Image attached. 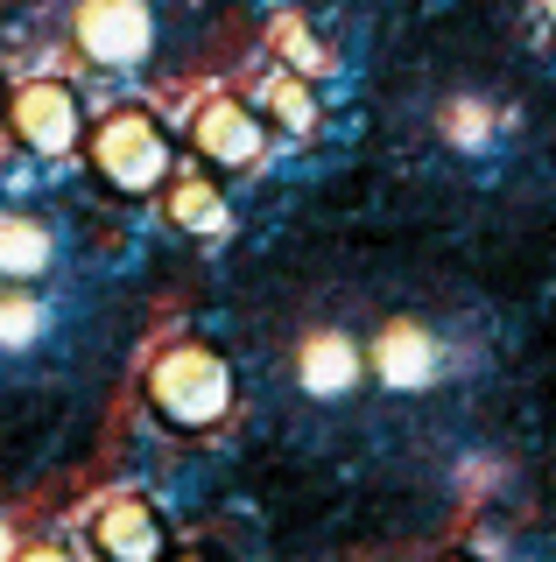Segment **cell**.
Instances as JSON below:
<instances>
[{"label":"cell","instance_id":"6da1fadb","mask_svg":"<svg viewBox=\"0 0 556 562\" xmlns=\"http://www.w3.org/2000/svg\"><path fill=\"white\" fill-rule=\"evenodd\" d=\"M85 155H92L99 183L120 190V198H148V190H163L169 176H177V140H169V127L148 113V105L107 113L92 134H85Z\"/></svg>","mask_w":556,"mask_h":562},{"label":"cell","instance_id":"7a4b0ae2","mask_svg":"<svg viewBox=\"0 0 556 562\" xmlns=\"http://www.w3.org/2000/svg\"><path fill=\"white\" fill-rule=\"evenodd\" d=\"M148 408L169 422V429H219L225 408H233V366L219 359L212 345H169L163 359L148 366Z\"/></svg>","mask_w":556,"mask_h":562},{"label":"cell","instance_id":"3957f363","mask_svg":"<svg viewBox=\"0 0 556 562\" xmlns=\"http://www.w3.org/2000/svg\"><path fill=\"white\" fill-rule=\"evenodd\" d=\"M71 43L99 70H142L155 57V8L148 0H78Z\"/></svg>","mask_w":556,"mask_h":562},{"label":"cell","instance_id":"277c9868","mask_svg":"<svg viewBox=\"0 0 556 562\" xmlns=\"http://www.w3.org/2000/svg\"><path fill=\"white\" fill-rule=\"evenodd\" d=\"M8 127L29 155H71L85 140V105L64 78H29L8 92Z\"/></svg>","mask_w":556,"mask_h":562},{"label":"cell","instance_id":"5b68a950","mask_svg":"<svg viewBox=\"0 0 556 562\" xmlns=\"http://www.w3.org/2000/svg\"><path fill=\"white\" fill-rule=\"evenodd\" d=\"M190 148L212 169H254L260 155H268V120H260V105L219 92L190 113Z\"/></svg>","mask_w":556,"mask_h":562},{"label":"cell","instance_id":"8992f818","mask_svg":"<svg viewBox=\"0 0 556 562\" xmlns=\"http://www.w3.org/2000/svg\"><path fill=\"white\" fill-rule=\"evenodd\" d=\"M92 541H99V555H107V562H163V549H169L163 514H155L142 492H113V499H99Z\"/></svg>","mask_w":556,"mask_h":562},{"label":"cell","instance_id":"52a82bcc","mask_svg":"<svg viewBox=\"0 0 556 562\" xmlns=\"http://www.w3.org/2000/svg\"><path fill=\"white\" fill-rule=\"evenodd\" d=\"M437 366H444V351L437 338H430L415 316H394V324H380V338H374V373L394 386V394H415V386H430L437 380Z\"/></svg>","mask_w":556,"mask_h":562},{"label":"cell","instance_id":"ba28073f","mask_svg":"<svg viewBox=\"0 0 556 562\" xmlns=\"http://www.w3.org/2000/svg\"><path fill=\"white\" fill-rule=\"evenodd\" d=\"M367 373V359H359V345L345 338V330H310L297 345V386L310 401H345Z\"/></svg>","mask_w":556,"mask_h":562},{"label":"cell","instance_id":"9c48e42d","mask_svg":"<svg viewBox=\"0 0 556 562\" xmlns=\"http://www.w3.org/2000/svg\"><path fill=\"white\" fill-rule=\"evenodd\" d=\"M163 211H169V225L190 239H219L225 225H233V198L219 190V176H204V169H177L163 183Z\"/></svg>","mask_w":556,"mask_h":562},{"label":"cell","instance_id":"30bf717a","mask_svg":"<svg viewBox=\"0 0 556 562\" xmlns=\"http://www.w3.org/2000/svg\"><path fill=\"white\" fill-rule=\"evenodd\" d=\"M57 260V239L36 218H0V281H36Z\"/></svg>","mask_w":556,"mask_h":562},{"label":"cell","instance_id":"8fae6325","mask_svg":"<svg viewBox=\"0 0 556 562\" xmlns=\"http://www.w3.org/2000/svg\"><path fill=\"white\" fill-rule=\"evenodd\" d=\"M260 120H268L275 134H310L318 127V92H310V78L275 70V78L260 85Z\"/></svg>","mask_w":556,"mask_h":562},{"label":"cell","instance_id":"7c38bea8","mask_svg":"<svg viewBox=\"0 0 556 562\" xmlns=\"http://www.w3.org/2000/svg\"><path fill=\"white\" fill-rule=\"evenodd\" d=\"M268 43H275V57H282V70H297V78H332V64H338L332 49H324L318 35H310L303 14H282Z\"/></svg>","mask_w":556,"mask_h":562},{"label":"cell","instance_id":"4fadbf2b","mask_svg":"<svg viewBox=\"0 0 556 562\" xmlns=\"http://www.w3.org/2000/svg\"><path fill=\"white\" fill-rule=\"evenodd\" d=\"M36 330H43V310L29 303L22 289H14V295H0V345H8V351H22V345H36Z\"/></svg>","mask_w":556,"mask_h":562},{"label":"cell","instance_id":"5bb4252c","mask_svg":"<svg viewBox=\"0 0 556 562\" xmlns=\"http://www.w3.org/2000/svg\"><path fill=\"white\" fill-rule=\"evenodd\" d=\"M444 134H451V140H486L479 105H451V113H444Z\"/></svg>","mask_w":556,"mask_h":562},{"label":"cell","instance_id":"9a60e30c","mask_svg":"<svg viewBox=\"0 0 556 562\" xmlns=\"http://www.w3.org/2000/svg\"><path fill=\"white\" fill-rule=\"evenodd\" d=\"M14 562H71V555L49 549V541H36V549H14Z\"/></svg>","mask_w":556,"mask_h":562},{"label":"cell","instance_id":"2e32d148","mask_svg":"<svg viewBox=\"0 0 556 562\" xmlns=\"http://www.w3.org/2000/svg\"><path fill=\"white\" fill-rule=\"evenodd\" d=\"M0 562H14V535H8V520H0Z\"/></svg>","mask_w":556,"mask_h":562},{"label":"cell","instance_id":"e0dca14e","mask_svg":"<svg viewBox=\"0 0 556 562\" xmlns=\"http://www.w3.org/2000/svg\"><path fill=\"white\" fill-rule=\"evenodd\" d=\"M543 8H549V22H556V0H543Z\"/></svg>","mask_w":556,"mask_h":562},{"label":"cell","instance_id":"ac0fdd59","mask_svg":"<svg viewBox=\"0 0 556 562\" xmlns=\"http://www.w3.org/2000/svg\"><path fill=\"white\" fill-rule=\"evenodd\" d=\"M444 562H472V555H444Z\"/></svg>","mask_w":556,"mask_h":562},{"label":"cell","instance_id":"d6986e66","mask_svg":"<svg viewBox=\"0 0 556 562\" xmlns=\"http://www.w3.org/2000/svg\"><path fill=\"white\" fill-rule=\"evenodd\" d=\"M0 113H8V92H0Z\"/></svg>","mask_w":556,"mask_h":562},{"label":"cell","instance_id":"ffe728a7","mask_svg":"<svg viewBox=\"0 0 556 562\" xmlns=\"http://www.w3.org/2000/svg\"><path fill=\"white\" fill-rule=\"evenodd\" d=\"M184 562H204V555H184Z\"/></svg>","mask_w":556,"mask_h":562}]
</instances>
